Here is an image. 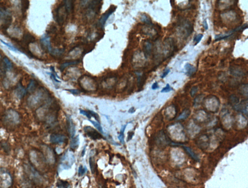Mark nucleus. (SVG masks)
Wrapping results in <instances>:
<instances>
[{
  "label": "nucleus",
  "instance_id": "2f4dec72",
  "mask_svg": "<svg viewBox=\"0 0 248 188\" xmlns=\"http://www.w3.org/2000/svg\"><path fill=\"white\" fill-rule=\"evenodd\" d=\"M87 171V169L86 168V167L85 166V167H83L82 165H80L79 167V170H78V173H79V175H80V176H82L84 174H85V173Z\"/></svg>",
  "mask_w": 248,
  "mask_h": 188
},
{
  "label": "nucleus",
  "instance_id": "72a5a7b5",
  "mask_svg": "<svg viewBox=\"0 0 248 188\" xmlns=\"http://www.w3.org/2000/svg\"><path fill=\"white\" fill-rule=\"evenodd\" d=\"M173 89L170 86L169 84H167L165 87L163 88L161 90V92H168L169 91L173 90Z\"/></svg>",
  "mask_w": 248,
  "mask_h": 188
},
{
  "label": "nucleus",
  "instance_id": "2eb2a0df",
  "mask_svg": "<svg viewBox=\"0 0 248 188\" xmlns=\"http://www.w3.org/2000/svg\"><path fill=\"white\" fill-rule=\"evenodd\" d=\"M190 114V111L189 109H185L177 119V120H184L189 117Z\"/></svg>",
  "mask_w": 248,
  "mask_h": 188
},
{
  "label": "nucleus",
  "instance_id": "aec40b11",
  "mask_svg": "<svg viewBox=\"0 0 248 188\" xmlns=\"http://www.w3.org/2000/svg\"><path fill=\"white\" fill-rule=\"evenodd\" d=\"M65 8L66 10L67 13H70L72 9V2L71 1H65Z\"/></svg>",
  "mask_w": 248,
  "mask_h": 188
},
{
  "label": "nucleus",
  "instance_id": "a878e982",
  "mask_svg": "<svg viewBox=\"0 0 248 188\" xmlns=\"http://www.w3.org/2000/svg\"><path fill=\"white\" fill-rule=\"evenodd\" d=\"M46 152H45L46 153V158H47L48 160L50 162H52V161L53 162L54 159H53V155L52 154L51 151H50V150L49 148H47L46 149Z\"/></svg>",
  "mask_w": 248,
  "mask_h": 188
},
{
  "label": "nucleus",
  "instance_id": "79ce46f5",
  "mask_svg": "<svg viewBox=\"0 0 248 188\" xmlns=\"http://www.w3.org/2000/svg\"><path fill=\"white\" fill-rule=\"evenodd\" d=\"M133 135H134V133H133V132H129V134H128V141H129L130 140H131V139L132 138Z\"/></svg>",
  "mask_w": 248,
  "mask_h": 188
},
{
  "label": "nucleus",
  "instance_id": "7c9ffc66",
  "mask_svg": "<svg viewBox=\"0 0 248 188\" xmlns=\"http://www.w3.org/2000/svg\"><path fill=\"white\" fill-rule=\"evenodd\" d=\"M247 28H248V24L247 23H246V24H243L242 26H240L238 27L237 28H236L235 29V30L236 32H242V31H243V30L247 29Z\"/></svg>",
  "mask_w": 248,
  "mask_h": 188
},
{
  "label": "nucleus",
  "instance_id": "c03bdc74",
  "mask_svg": "<svg viewBox=\"0 0 248 188\" xmlns=\"http://www.w3.org/2000/svg\"><path fill=\"white\" fill-rule=\"evenodd\" d=\"M85 148L84 149V150L82 151V156H84V154H85Z\"/></svg>",
  "mask_w": 248,
  "mask_h": 188
},
{
  "label": "nucleus",
  "instance_id": "473e14b6",
  "mask_svg": "<svg viewBox=\"0 0 248 188\" xmlns=\"http://www.w3.org/2000/svg\"><path fill=\"white\" fill-rule=\"evenodd\" d=\"M198 90V87L197 86H196L193 87L192 88V89H191L190 91V94L191 96L192 97H194L195 95V94H196V93L197 92Z\"/></svg>",
  "mask_w": 248,
  "mask_h": 188
},
{
  "label": "nucleus",
  "instance_id": "c9c22d12",
  "mask_svg": "<svg viewBox=\"0 0 248 188\" xmlns=\"http://www.w3.org/2000/svg\"><path fill=\"white\" fill-rule=\"evenodd\" d=\"M88 112H89V113L90 114V115L91 116V117H94V118L95 119H96V120H99V115H98L97 113H95V112H93V111H90V110L88 111Z\"/></svg>",
  "mask_w": 248,
  "mask_h": 188
},
{
  "label": "nucleus",
  "instance_id": "a19ab883",
  "mask_svg": "<svg viewBox=\"0 0 248 188\" xmlns=\"http://www.w3.org/2000/svg\"><path fill=\"white\" fill-rule=\"evenodd\" d=\"M50 76H51V77L52 79H53V80H54L55 82H58V83H60V82H61L60 81L58 80L57 79H56V76H55V74H54L53 73H51V74H50Z\"/></svg>",
  "mask_w": 248,
  "mask_h": 188
},
{
  "label": "nucleus",
  "instance_id": "cd10ccee",
  "mask_svg": "<svg viewBox=\"0 0 248 188\" xmlns=\"http://www.w3.org/2000/svg\"><path fill=\"white\" fill-rule=\"evenodd\" d=\"M0 41L2 43H3V44L4 45H6V46L8 47L9 49H10V50L13 51H15L16 52H20L19 51L18 49L17 48H16L14 46H13L12 45H10V44L9 43H6L5 42H4V41H3L2 39H0Z\"/></svg>",
  "mask_w": 248,
  "mask_h": 188
},
{
  "label": "nucleus",
  "instance_id": "39448f33",
  "mask_svg": "<svg viewBox=\"0 0 248 188\" xmlns=\"http://www.w3.org/2000/svg\"><path fill=\"white\" fill-rule=\"evenodd\" d=\"M234 109L241 112L243 114L247 116L248 115V100H243L239 104L233 106Z\"/></svg>",
  "mask_w": 248,
  "mask_h": 188
},
{
  "label": "nucleus",
  "instance_id": "f704fd0d",
  "mask_svg": "<svg viewBox=\"0 0 248 188\" xmlns=\"http://www.w3.org/2000/svg\"><path fill=\"white\" fill-rule=\"evenodd\" d=\"M79 112H80V114L85 115L86 117H87V118H88V119L91 118V116L90 115V114L88 111H86L82 110V109H79Z\"/></svg>",
  "mask_w": 248,
  "mask_h": 188
},
{
  "label": "nucleus",
  "instance_id": "b1692460",
  "mask_svg": "<svg viewBox=\"0 0 248 188\" xmlns=\"http://www.w3.org/2000/svg\"><path fill=\"white\" fill-rule=\"evenodd\" d=\"M89 164L92 173L93 174L94 173L95 170V164L94 158L90 157L89 159Z\"/></svg>",
  "mask_w": 248,
  "mask_h": 188
},
{
  "label": "nucleus",
  "instance_id": "f8f14e48",
  "mask_svg": "<svg viewBox=\"0 0 248 188\" xmlns=\"http://www.w3.org/2000/svg\"><path fill=\"white\" fill-rule=\"evenodd\" d=\"M144 52L145 57H147L151 54L152 50V44L149 42H146L144 46Z\"/></svg>",
  "mask_w": 248,
  "mask_h": 188
},
{
  "label": "nucleus",
  "instance_id": "c85d7f7f",
  "mask_svg": "<svg viewBox=\"0 0 248 188\" xmlns=\"http://www.w3.org/2000/svg\"><path fill=\"white\" fill-rule=\"evenodd\" d=\"M203 34H198L196 35L194 39V42L195 43L194 45H197L199 43V42L201 41V40L203 38Z\"/></svg>",
  "mask_w": 248,
  "mask_h": 188
},
{
  "label": "nucleus",
  "instance_id": "7ed1b4c3",
  "mask_svg": "<svg viewBox=\"0 0 248 188\" xmlns=\"http://www.w3.org/2000/svg\"><path fill=\"white\" fill-rule=\"evenodd\" d=\"M40 43L42 49L50 53L52 49L50 45V36L47 35H44L40 39Z\"/></svg>",
  "mask_w": 248,
  "mask_h": 188
},
{
  "label": "nucleus",
  "instance_id": "5701e85b",
  "mask_svg": "<svg viewBox=\"0 0 248 188\" xmlns=\"http://www.w3.org/2000/svg\"><path fill=\"white\" fill-rule=\"evenodd\" d=\"M4 62L6 68L8 70H10L12 68V62L10 61V60L8 59L6 57H5L4 58Z\"/></svg>",
  "mask_w": 248,
  "mask_h": 188
},
{
  "label": "nucleus",
  "instance_id": "a211bd4d",
  "mask_svg": "<svg viewBox=\"0 0 248 188\" xmlns=\"http://www.w3.org/2000/svg\"><path fill=\"white\" fill-rule=\"evenodd\" d=\"M127 126V124L126 125H123L122 127V128H121V132H120V134L119 135V136H118V138L119 140V141H120V142L121 143L124 144L125 143V141H124V131L125 130V129L126 128Z\"/></svg>",
  "mask_w": 248,
  "mask_h": 188
},
{
  "label": "nucleus",
  "instance_id": "9d476101",
  "mask_svg": "<svg viewBox=\"0 0 248 188\" xmlns=\"http://www.w3.org/2000/svg\"><path fill=\"white\" fill-rule=\"evenodd\" d=\"M8 117L11 121L15 123H18L19 121V116L17 113L14 111H10L8 112Z\"/></svg>",
  "mask_w": 248,
  "mask_h": 188
},
{
  "label": "nucleus",
  "instance_id": "412c9836",
  "mask_svg": "<svg viewBox=\"0 0 248 188\" xmlns=\"http://www.w3.org/2000/svg\"><path fill=\"white\" fill-rule=\"evenodd\" d=\"M37 86V82L34 79H31L27 89L30 91H32L35 89V88Z\"/></svg>",
  "mask_w": 248,
  "mask_h": 188
},
{
  "label": "nucleus",
  "instance_id": "c756f323",
  "mask_svg": "<svg viewBox=\"0 0 248 188\" xmlns=\"http://www.w3.org/2000/svg\"><path fill=\"white\" fill-rule=\"evenodd\" d=\"M31 160L32 162V163L34 164H36L37 163V155L36 154L35 151H32L31 154Z\"/></svg>",
  "mask_w": 248,
  "mask_h": 188
},
{
  "label": "nucleus",
  "instance_id": "58836bf2",
  "mask_svg": "<svg viewBox=\"0 0 248 188\" xmlns=\"http://www.w3.org/2000/svg\"><path fill=\"white\" fill-rule=\"evenodd\" d=\"M152 89L153 90H156L159 88V86L157 82H155L153 84L152 86Z\"/></svg>",
  "mask_w": 248,
  "mask_h": 188
},
{
  "label": "nucleus",
  "instance_id": "f257e3e1",
  "mask_svg": "<svg viewBox=\"0 0 248 188\" xmlns=\"http://www.w3.org/2000/svg\"><path fill=\"white\" fill-rule=\"evenodd\" d=\"M11 178L9 174L0 171V188H8L11 184Z\"/></svg>",
  "mask_w": 248,
  "mask_h": 188
},
{
  "label": "nucleus",
  "instance_id": "6ab92c4d",
  "mask_svg": "<svg viewBox=\"0 0 248 188\" xmlns=\"http://www.w3.org/2000/svg\"><path fill=\"white\" fill-rule=\"evenodd\" d=\"M229 100H230V102L231 103V104L233 105V107L236 105H237L239 102V98L235 95H232L230 97Z\"/></svg>",
  "mask_w": 248,
  "mask_h": 188
},
{
  "label": "nucleus",
  "instance_id": "9b49d317",
  "mask_svg": "<svg viewBox=\"0 0 248 188\" xmlns=\"http://www.w3.org/2000/svg\"><path fill=\"white\" fill-rule=\"evenodd\" d=\"M183 148L185 149V150L186 151V152L189 155L194 159V160L196 161H199V159L197 155L194 152L192 149L189 148L188 147H183Z\"/></svg>",
  "mask_w": 248,
  "mask_h": 188
},
{
  "label": "nucleus",
  "instance_id": "bb28decb",
  "mask_svg": "<svg viewBox=\"0 0 248 188\" xmlns=\"http://www.w3.org/2000/svg\"><path fill=\"white\" fill-rule=\"evenodd\" d=\"M89 121L90 122H91L94 125V127H95L97 129H98V130L99 131V132H100V133H103V129H102V127L101 126L99 122H97V121H95L91 120H89Z\"/></svg>",
  "mask_w": 248,
  "mask_h": 188
},
{
  "label": "nucleus",
  "instance_id": "4be33fe9",
  "mask_svg": "<svg viewBox=\"0 0 248 188\" xmlns=\"http://www.w3.org/2000/svg\"><path fill=\"white\" fill-rule=\"evenodd\" d=\"M240 92L243 95L248 96V84L243 85L241 86L239 89Z\"/></svg>",
  "mask_w": 248,
  "mask_h": 188
},
{
  "label": "nucleus",
  "instance_id": "ea45409f",
  "mask_svg": "<svg viewBox=\"0 0 248 188\" xmlns=\"http://www.w3.org/2000/svg\"><path fill=\"white\" fill-rule=\"evenodd\" d=\"M203 27H204V28L205 30H207L209 29V26H208V22H207L206 20H204V21H203Z\"/></svg>",
  "mask_w": 248,
  "mask_h": 188
},
{
  "label": "nucleus",
  "instance_id": "f03ea898",
  "mask_svg": "<svg viewBox=\"0 0 248 188\" xmlns=\"http://www.w3.org/2000/svg\"><path fill=\"white\" fill-rule=\"evenodd\" d=\"M116 9V7L113 6L111 7L108 9L107 11H106L103 15L101 16L99 21V24L100 27L103 28L106 23V21L108 19L109 16L112 15Z\"/></svg>",
  "mask_w": 248,
  "mask_h": 188
},
{
  "label": "nucleus",
  "instance_id": "37998d69",
  "mask_svg": "<svg viewBox=\"0 0 248 188\" xmlns=\"http://www.w3.org/2000/svg\"><path fill=\"white\" fill-rule=\"evenodd\" d=\"M134 111H135V110H134V107H131L130 109H129V112L130 113H133V112H134Z\"/></svg>",
  "mask_w": 248,
  "mask_h": 188
},
{
  "label": "nucleus",
  "instance_id": "393cba45",
  "mask_svg": "<svg viewBox=\"0 0 248 188\" xmlns=\"http://www.w3.org/2000/svg\"><path fill=\"white\" fill-rule=\"evenodd\" d=\"M78 63V62H77V61H73L65 62V63L63 64L62 65H61V66H60V69L62 71L65 68L67 67V66H70V65H76Z\"/></svg>",
  "mask_w": 248,
  "mask_h": 188
},
{
  "label": "nucleus",
  "instance_id": "4c0bfd02",
  "mask_svg": "<svg viewBox=\"0 0 248 188\" xmlns=\"http://www.w3.org/2000/svg\"><path fill=\"white\" fill-rule=\"evenodd\" d=\"M170 72V69H167L164 72H163V73L161 75V79H164L165 78L168 74H169V73Z\"/></svg>",
  "mask_w": 248,
  "mask_h": 188
},
{
  "label": "nucleus",
  "instance_id": "f3484780",
  "mask_svg": "<svg viewBox=\"0 0 248 188\" xmlns=\"http://www.w3.org/2000/svg\"><path fill=\"white\" fill-rule=\"evenodd\" d=\"M57 186L58 188H68L70 184L67 181L59 180L57 183Z\"/></svg>",
  "mask_w": 248,
  "mask_h": 188
},
{
  "label": "nucleus",
  "instance_id": "ddd939ff",
  "mask_svg": "<svg viewBox=\"0 0 248 188\" xmlns=\"http://www.w3.org/2000/svg\"><path fill=\"white\" fill-rule=\"evenodd\" d=\"M79 136H77L75 137H73L72 139L71 140L70 144V147L72 149H75L78 148L79 146Z\"/></svg>",
  "mask_w": 248,
  "mask_h": 188
},
{
  "label": "nucleus",
  "instance_id": "6e6552de",
  "mask_svg": "<svg viewBox=\"0 0 248 188\" xmlns=\"http://www.w3.org/2000/svg\"><path fill=\"white\" fill-rule=\"evenodd\" d=\"M185 69L186 71V74L189 76L192 75L196 72V68L189 63H187L185 65Z\"/></svg>",
  "mask_w": 248,
  "mask_h": 188
},
{
  "label": "nucleus",
  "instance_id": "423d86ee",
  "mask_svg": "<svg viewBox=\"0 0 248 188\" xmlns=\"http://www.w3.org/2000/svg\"><path fill=\"white\" fill-rule=\"evenodd\" d=\"M65 136L62 134H52L50 137V141L52 143H62L65 142Z\"/></svg>",
  "mask_w": 248,
  "mask_h": 188
},
{
  "label": "nucleus",
  "instance_id": "dca6fc26",
  "mask_svg": "<svg viewBox=\"0 0 248 188\" xmlns=\"http://www.w3.org/2000/svg\"><path fill=\"white\" fill-rule=\"evenodd\" d=\"M140 20L142 22H143L144 23H145L148 25H150L152 24V20H151V19L149 18L148 15H147L145 14H143L141 15Z\"/></svg>",
  "mask_w": 248,
  "mask_h": 188
},
{
  "label": "nucleus",
  "instance_id": "e433bc0d",
  "mask_svg": "<svg viewBox=\"0 0 248 188\" xmlns=\"http://www.w3.org/2000/svg\"><path fill=\"white\" fill-rule=\"evenodd\" d=\"M67 91H70V93H72V94H74V95H78L80 93V91H79V90L78 89H65Z\"/></svg>",
  "mask_w": 248,
  "mask_h": 188
},
{
  "label": "nucleus",
  "instance_id": "0eeeda50",
  "mask_svg": "<svg viewBox=\"0 0 248 188\" xmlns=\"http://www.w3.org/2000/svg\"><path fill=\"white\" fill-rule=\"evenodd\" d=\"M67 130L70 134V135L71 137H74V136L76 130H75V126L73 123L72 119L70 116H67Z\"/></svg>",
  "mask_w": 248,
  "mask_h": 188
},
{
  "label": "nucleus",
  "instance_id": "20e7f679",
  "mask_svg": "<svg viewBox=\"0 0 248 188\" xmlns=\"http://www.w3.org/2000/svg\"><path fill=\"white\" fill-rule=\"evenodd\" d=\"M84 131L87 135L93 139H99L102 138V136L95 129L90 126H85L84 127Z\"/></svg>",
  "mask_w": 248,
  "mask_h": 188
},
{
  "label": "nucleus",
  "instance_id": "4468645a",
  "mask_svg": "<svg viewBox=\"0 0 248 188\" xmlns=\"http://www.w3.org/2000/svg\"><path fill=\"white\" fill-rule=\"evenodd\" d=\"M29 5H30V2L29 1H27V0L21 1V11L23 15H24L26 13L27 10H28V9L29 7Z\"/></svg>",
  "mask_w": 248,
  "mask_h": 188
},
{
  "label": "nucleus",
  "instance_id": "1a4fd4ad",
  "mask_svg": "<svg viewBox=\"0 0 248 188\" xmlns=\"http://www.w3.org/2000/svg\"><path fill=\"white\" fill-rule=\"evenodd\" d=\"M234 33H235V30L233 29V30H232L231 31H229V32H227V33H226L224 34L217 35L215 36V41H220V40H222L226 39V38H228L229 37H230L232 35H233Z\"/></svg>",
  "mask_w": 248,
  "mask_h": 188
}]
</instances>
